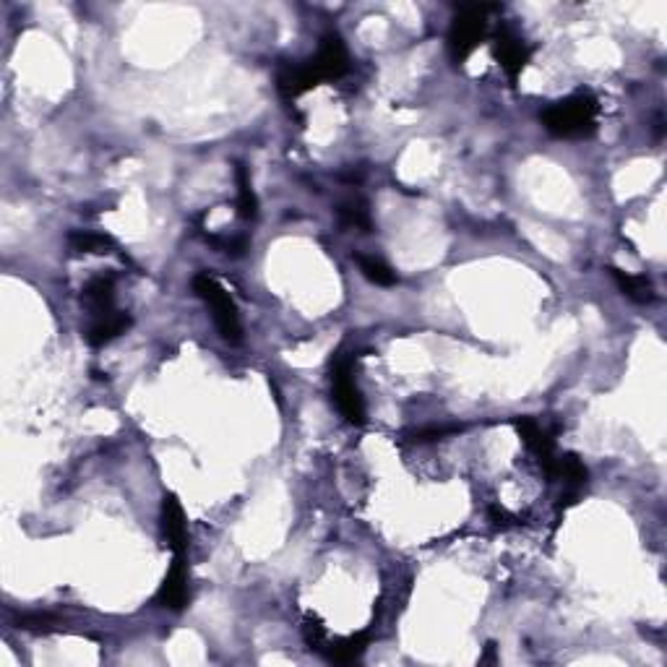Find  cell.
<instances>
[{
	"instance_id": "8",
	"label": "cell",
	"mask_w": 667,
	"mask_h": 667,
	"mask_svg": "<svg viewBox=\"0 0 667 667\" xmlns=\"http://www.w3.org/2000/svg\"><path fill=\"white\" fill-rule=\"evenodd\" d=\"M188 597H191V592H188V563H185V555H175V561H172L154 602L159 608L183 610L188 605Z\"/></svg>"
},
{
	"instance_id": "9",
	"label": "cell",
	"mask_w": 667,
	"mask_h": 667,
	"mask_svg": "<svg viewBox=\"0 0 667 667\" xmlns=\"http://www.w3.org/2000/svg\"><path fill=\"white\" fill-rule=\"evenodd\" d=\"M493 50H496L498 63H501V68L506 71V76H509L511 81H516L522 76L529 58H532V50H529L511 29H501V32H498L496 47H493Z\"/></svg>"
},
{
	"instance_id": "3",
	"label": "cell",
	"mask_w": 667,
	"mask_h": 667,
	"mask_svg": "<svg viewBox=\"0 0 667 667\" xmlns=\"http://www.w3.org/2000/svg\"><path fill=\"white\" fill-rule=\"evenodd\" d=\"M493 6H467L459 11L449 29V55L456 66H462L475 53L488 34V14Z\"/></svg>"
},
{
	"instance_id": "2",
	"label": "cell",
	"mask_w": 667,
	"mask_h": 667,
	"mask_svg": "<svg viewBox=\"0 0 667 667\" xmlns=\"http://www.w3.org/2000/svg\"><path fill=\"white\" fill-rule=\"evenodd\" d=\"M193 290L209 305V311H212L214 324H217L222 339L230 344L243 342V326H240L238 305L230 298V292H227L212 274H206V271L193 277Z\"/></svg>"
},
{
	"instance_id": "12",
	"label": "cell",
	"mask_w": 667,
	"mask_h": 667,
	"mask_svg": "<svg viewBox=\"0 0 667 667\" xmlns=\"http://www.w3.org/2000/svg\"><path fill=\"white\" fill-rule=\"evenodd\" d=\"M610 274H613L618 290H621L628 300H634V303L639 305L654 303V287L647 277H641V274H626V271L615 269V266H610Z\"/></svg>"
},
{
	"instance_id": "1",
	"label": "cell",
	"mask_w": 667,
	"mask_h": 667,
	"mask_svg": "<svg viewBox=\"0 0 667 667\" xmlns=\"http://www.w3.org/2000/svg\"><path fill=\"white\" fill-rule=\"evenodd\" d=\"M540 120L558 139H587L597 128V100L589 92H576L550 105Z\"/></svg>"
},
{
	"instance_id": "11",
	"label": "cell",
	"mask_w": 667,
	"mask_h": 667,
	"mask_svg": "<svg viewBox=\"0 0 667 667\" xmlns=\"http://www.w3.org/2000/svg\"><path fill=\"white\" fill-rule=\"evenodd\" d=\"M84 303L92 308L97 316L113 313L115 303V279L113 277H94L92 282H86L84 292H81Z\"/></svg>"
},
{
	"instance_id": "16",
	"label": "cell",
	"mask_w": 667,
	"mask_h": 667,
	"mask_svg": "<svg viewBox=\"0 0 667 667\" xmlns=\"http://www.w3.org/2000/svg\"><path fill=\"white\" fill-rule=\"evenodd\" d=\"M355 261L360 266V271L365 274V279H370L378 287H391V284H397V271L391 269L386 261L376 256H363V253H355Z\"/></svg>"
},
{
	"instance_id": "13",
	"label": "cell",
	"mask_w": 667,
	"mask_h": 667,
	"mask_svg": "<svg viewBox=\"0 0 667 667\" xmlns=\"http://www.w3.org/2000/svg\"><path fill=\"white\" fill-rule=\"evenodd\" d=\"M337 219H339V225L347 227V230H360V232L373 230V219H370L368 201L360 199V196H352V199L337 204Z\"/></svg>"
},
{
	"instance_id": "15",
	"label": "cell",
	"mask_w": 667,
	"mask_h": 667,
	"mask_svg": "<svg viewBox=\"0 0 667 667\" xmlns=\"http://www.w3.org/2000/svg\"><path fill=\"white\" fill-rule=\"evenodd\" d=\"M235 180H238L240 217H243L245 222H253V219L258 217V199H256V193H253L248 167H245L243 162H238V165H235Z\"/></svg>"
},
{
	"instance_id": "7",
	"label": "cell",
	"mask_w": 667,
	"mask_h": 667,
	"mask_svg": "<svg viewBox=\"0 0 667 667\" xmlns=\"http://www.w3.org/2000/svg\"><path fill=\"white\" fill-rule=\"evenodd\" d=\"M516 430H519L522 441L527 443V449L537 456V462L542 464L545 475L553 477L555 462H558L553 436H550L548 430L542 428L537 420H532V417H519V420H516Z\"/></svg>"
},
{
	"instance_id": "17",
	"label": "cell",
	"mask_w": 667,
	"mask_h": 667,
	"mask_svg": "<svg viewBox=\"0 0 667 667\" xmlns=\"http://www.w3.org/2000/svg\"><path fill=\"white\" fill-rule=\"evenodd\" d=\"M68 245H71L73 251L79 253H115V243L107 235H100V232H84L76 230L68 235Z\"/></svg>"
},
{
	"instance_id": "5",
	"label": "cell",
	"mask_w": 667,
	"mask_h": 667,
	"mask_svg": "<svg viewBox=\"0 0 667 667\" xmlns=\"http://www.w3.org/2000/svg\"><path fill=\"white\" fill-rule=\"evenodd\" d=\"M308 66L313 68L316 79L324 84L331 79H342L347 68H350V55H347V47L344 40L339 37V32H326L321 37V45H318V53L308 60Z\"/></svg>"
},
{
	"instance_id": "4",
	"label": "cell",
	"mask_w": 667,
	"mask_h": 667,
	"mask_svg": "<svg viewBox=\"0 0 667 667\" xmlns=\"http://www.w3.org/2000/svg\"><path fill=\"white\" fill-rule=\"evenodd\" d=\"M331 397H334L337 410L352 425L365 423V402L360 389H357L355 378H352V360L344 357L342 352H337L334 360H331Z\"/></svg>"
},
{
	"instance_id": "10",
	"label": "cell",
	"mask_w": 667,
	"mask_h": 667,
	"mask_svg": "<svg viewBox=\"0 0 667 667\" xmlns=\"http://www.w3.org/2000/svg\"><path fill=\"white\" fill-rule=\"evenodd\" d=\"M128 329H131V316L128 313H105V316H97L92 329L86 331V342L92 344V347H105L113 339H118L120 334H126Z\"/></svg>"
},
{
	"instance_id": "6",
	"label": "cell",
	"mask_w": 667,
	"mask_h": 667,
	"mask_svg": "<svg viewBox=\"0 0 667 667\" xmlns=\"http://www.w3.org/2000/svg\"><path fill=\"white\" fill-rule=\"evenodd\" d=\"M159 527H162V537L167 540V548L172 553L188 555V522H185V511L175 496L162 498Z\"/></svg>"
},
{
	"instance_id": "14",
	"label": "cell",
	"mask_w": 667,
	"mask_h": 667,
	"mask_svg": "<svg viewBox=\"0 0 667 667\" xmlns=\"http://www.w3.org/2000/svg\"><path fill=\"white\" fill-rule=\"evenodd\" d=\"M365 647H368V634H355L326 644L324 654L331 662H337V665H350L365 652Z\"/></svg>"
}]
</instances>
